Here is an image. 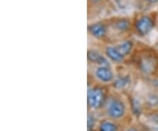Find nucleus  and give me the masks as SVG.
Instances as JSON below:
<instances>
[{
  "mask_svg": "<svg viewBox=\"0 0 158 131\" xmlns=\"http://www.w3.org/2000/svg\"><path fill=\"white\" fill-rule=\"evenodd\" d=\"M108 24L106 21H96L88 25V32L90 36L98 40H107Z\"/></svg>",
  "mask_w": 158,
  "mask_h": 131,
  "instance_id": "obj_6",
  "label": "nucleus"
},
{
  "mask_svg": "<svg viewBox=\"0 0 158 131\" xmlns=\"http://www.w3.org/2000/svg\"><path fill=\"white\" fill-rule=\"evenodd\" d=\"M130 78L127 75H119L118 77H115V79L113 82V87L118 90H122L129 86Z\"/></svg>",
  "mask_w": 158,
  "mask_h": 131,
  "instance_id": "obj_11",
  "label": "nucleus"
},
{
  "mask_svg": "<svg viewBox=\"0 0 158 131\" xmlns=\"http://www.w3.org/2000/svg\"><path fill=\"white\" fill-rule=\"evenodd\" d=\"M87 123H88V131H90V129H93V127L95 125V119H94V116L93 115H91V114L88 115Z\"/></svg>",
  "mask_w": 158,
  "mask_h": 131,
  "instance_id": "obj_13",
  "label": "nucleus"
},
{
  "mask_svg": "<svg viewBox=\"0 0 158 131\" xmlns=\"http://www.w3.org/2000/svg\"><path fill=\"white\" fill-rule=\"evenodd\" d=\"M132 59L134 60L135 65L136 64L138 69L145 74H151L157 69V58L148 51L141 50L136 55L133 53Z\"/></svg>",
  "mask_w": 158,
  "mask_h": 131,
  "instance_id": "obj_1",
  "label": "nucleus"
},
{
  "mask_svg": "<svg viewBox=\"0 0 158 131\" xmlns=\"http://www.w3.org/2000/svg\"><path fill=\"white\" fill-rule=\"evenodd\" d=\"M108 34L114 32L117 36L127 35L133 32V19L127 17H115L110 19L108 21Z\"/></svg>",
  "mask_w": 158,
  "mask_h": 131,
  "instance_id": "obj_3",
  "label": "nucleus"
},
{
  "mask_svg": "<svg viewBox=\"0 0 158 131\" xmlns=\"http://www.w3.org/2000/svg\"><path fill=\"white\" fill-rule=\"evenodd\" d=\"M141 1H143L145 3H148L149 5H153V4H156V3L158 2V0H141Z\"/></svg>",
  "mask_w": 158,
  "mask_h": 131,
  "instance_id": "obj_15",
  "label": "nucleus"
},
{
  "mask_svg": "<svg viewBox=\"0 0 158 131\" xmlns=\"http://www.w3.org/2000/svg\"><path fill=\"white\" fill-rule=\"evenodd\" d=\"M98 131H119L118 125L109 120H102L98 127Z\"/></svg>",
  "mask_w": 158,
  "mask_h": 131,
  "instance_id": "obj_12",
  "label": "nucleus"
},
{
  "mask_svg": "<svg viewBox=\"0 0 158 131\" xmlns=\"http://www.w3.org/2000/svg\"><path fill=\"white\" fill-rule=\"evenodd\" d=\"M103 1L104 0H88V3H89V5L90 4H91V5H98Z\"/></svg>",
  "mask_w": 158,
  "mask_h": 131,
  "instance_id": "obj_14",
  "label": "nucleus"
},
{
  "mask_svg": "<svg viewBox=\"0 0 158 131\" xmlns=\"http://www.w3.org/2000/svg\"><path fill=\"white\" fill-rule=\"evenodd\" d=\"M107 100V93L106 88L100 85H95L89 87L87 92V103L89 108L97 110L106 105Z\"/></svg>",
  "mask_w": 158,
  "mask_h": 131,
  "instance_id": "obj_2",
  "label": "nucleus"
},
{
  "mask_svg": "<svg viewBox=\"0 0 158 131\" xmlns=\"http://www.w3.org/2000/svg\"><path fill=\"white\" fill-rule=\"evenodd\" d=\"M88 62L97 66H111V62L108 60L105 54L95 49H89L87 51Z\"/></svg>",
  "mask_w": 158,
  "mask_h": 131,
  "instance_id": "obj_9",
  "label": "nucleus"
},
{
  "mask_svg": "<svg viewBox=\"0 0 158 131\" xmlns=\"http://www.w3.org/2000/svg\"><path fill=\"white\" fill-rule=\"evenodd\" d=\"M94 74L97 79L105 85L113 84L115 79V74L111 66H97Z\"/></svg>",
  "mask_w": 158,
  "mask_h": 131,
  "instance_id": "obj_7",
  "label": "nucleus"
},
{
  "mask_svg": "<svg viewBox=\"0 0 158 131\" xmlns=\"http://www.w3.org/2000/svg\"><path fill=\"white\" fill-rule=\"evenodd\" d=\"M127 131H138V129H135V128H133V127H132V128L128 129H127Z\"/></svg>",
  "mask_w": 158,
  "mask_h": 131,
  "instance_id": "obj_16",
  "label": "nucleus"
},
{
  "mask_svg": "<svg viewBox=\"0 0 158 131\" xmlns=\"http://www.w3.org/2000/svg\"><path fill=\"white\" fill-rule=\"evenodd\" d=\"M104 54L110 62L116 64H121L126 61V57L121 54L115 44H106L104 48Z\"/></svg>",
  "mask_w": 158,
  "mask_h": 131,
  "instance_id": "obj_8",
  "label": "nucleus"
},
{
  "mask_svg": "<svg viewBox=\"0 0 158 131\" xmlns=\"http://www.w3.org/2000/svg\"><path fill=\"white\" fill-rule=\"evenodd\" d=\"M115 45L126 58L131 57L132 54L135 51V41L131 38H126V39L119 40L118 42L115 43Z\"/></svg>",
  "mask_w": 158,
  "mask_h": 131,
  "instance_id": "obj_10",
  "label": "nucleus"
},
{
  "mask_svg": "<svg viewBox=\"0 0 158 131\" xmlns=\"http://www.w3.org/2000/svg\"><path fill=\"white\" fill-rule=\"evenodd\" d=\"M106 114L112 120H119L126 114V105L124 101L117 97L107 99L106 102Z\"/></svg>",
  "mask_w": 158,
  "mask_h": 131,
  "instance_id": "obj_5",
  "label": "nucleus"
},
{
  "mask_svg": "<svg viewBox=\"0 0 158 131\" xmlns=\"http://www.w3.org/2000/svg\"><path fill=\"white\" fill-rule=\"evenodd\" d=\"M155 20L151 16L141 14L133 19V33L140 37H144L155 27Z\"/></svg>",
  "mask_w": 158,
  "mask_h": 131,
  "instance_id": "obj_4",
  "label": "nucleus"
}]
</instances>
